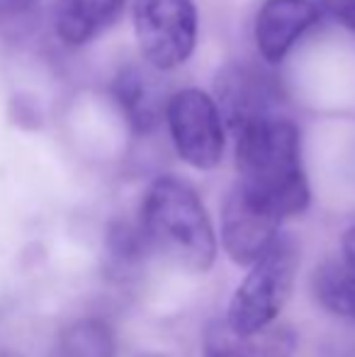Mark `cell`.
<instances>
[{
  "instance_id": "1",
  "label": "cell",
  "mask_w": 355,
  "mask_h": 357,
  "mask_svg": "<svg viewBox=\"0 0 355 357\" xmlns=\"http://www.w3.org/2000/svg\"><path fill=\"white\" fill-rule=\"evenodd\" d=\"M239 188L280 219L302 214L309 185L299 153V132L287 117L258 119L236 132Z\"/></svg>"
},
{
  "instance_id": "12",
  "label": "cell",
  "mask_w": 355,
  "mask_h": 357,
  "mask_svg": "<svg viewBox=\"0 0 355 357\" xmlns=\"http://www.w3.org/2000/svg\"><path fill=\"white\" fill-rule=\"evenodd\" d=\"M114 98L122 107L127 122L137 132H149L158 122V98L153 93L151 83L139 68H124L114 78Z\"/></svg>"
},
{
  "instance_id": "2",
  "label": "cell",
  "mask_w": 355,
  "mask_h": 357,
  "mask_svg": "<svg viewBox=\"0 0 355 357\" xmlns=\"http://www.w3.org/2000/svg\"><path fill=\"white\" fill-rule=\"evenodd\" d=\"M139 231L151 253L185 273H207L217 255V238L202 199L185 180L163 175L149 188L139 214Z\"/></svg>"
},
{
  "instance_id": "9",
  "label": "cell",
  "mask_w": 355,
  "mask_h": 357,
  "mask_svg": "<svg viewBox=\"0 0 355 357\" xmlns=\"http://www.w3.org/2000/svg\"><path fill=\"white\" fill-rule=\"evenodd\" d=\"M297 335L287 326H266L253 333H236L217 321L204 333V357H292Z\"/></svg>"
},
{
  "instance_id": "10",
  "label": "cell",
  "mask_w": 355,
  "mask_h": 357,
  "mask_svg": "<svg viewBox=\"0 0 355 357\" xmlns=\"http://www.w3.org/2000/svg\"><path fill=\"white\" fill-rule=\"evenodd\" d=\"M127 0H59L56 3V34L71 47H81L107 29Z\"/></svg>"
},
{
  "instance_id": "13",
  "label": "cell",
  "mask_w": 355,
  "mask_h": 357,
  "mask_svg": "<svg viewBox=\"0 0 355 357\" xmlns=\"http://www.w3.org/2000/svg\"><path fill=\"white\" fill-rule=\"evenodd\" d=\"M52 357H117V340L105 321L81 319L61 328Z\"/></svg>"
},
{
  "instance_id": "5",
  "label": "cell",
  "mask_w": 355,
  "mask_h": 357,
  "mask_svg": "<svg viewBox=\"0 0 355 357\" xmlns=\"http://www.w3.org/2000/svg\"><path fill=\"white\" fill-rule=\"evenodd\" d=\"M166 122L178 155L197 170H212L224 153L219 107L197 88L180 90L166 102Z\"/></svg>"
},
{
  "instance_id": "7",
  "label": "cell",
  "mask_w": 355,
  "mask_h": 357,
  "mask_svg": "<svg viewBox=\"0 0 355 357\" xmlns=\"http://www.w3.org/2000/svg\"><path fill=\"white\" fill-rule=\"evenodd\" d=\"M280 216L248 197L241 188L229 192L222 209V243L236 265H251L280 236Z\"/></svg>"
},
{
  "instance_id": "18",
  "label": "cell",
  "mask_w": 355,
  "mask_h": 357,
  "mask_svg": "<svg viewBox=\"0 0 355 357\" xmlns=\"http://www.w3.org/2000/svg\"><path fill=\"white\" fill-rule=\"evenodd\" d=\"M139 357H163V355H156V353H149V355H139Z\"/></svg>"
},
{
  "instance_id": "17",
  "label": "cell",
  "mask_w": 355,
  "mask_h": 357,
  "mask_svg": "<svg viewBox=\"0 0 355 357\" xmlns=\"http://www.w3.org/2000/svg\"><path fill=\"white\" fill-rule=\"evenodd\" d=\"M0 357H17L15 353H8V350H0Z\"/></svg>"
},
{
  "instance_id": "14",
  "label": "cell",
  "mask_w": 355,
  "mask_h": 357,
  "mask_svg": "<svg viewBox=\"0 0 355 357\" xmlns=\"http://www.w3.org/2000/svg\"><path fill=\"white\" fill-rule=\"evenodd\" d=\"M317 8L355 34V0H317Z\"/></svg>"
},
{
  "instance_id": "4",
  "label": "cell",
  "mask_w": 355,
  "mask_h": 357,
  "mask_svg": "<svg viewBox=\"0 0 355 357\" xmlns=\"http://www.w3.org/2000/svg\"><path fill=\"white\" fill-rule=\"evenodd\" d=\"M134 32L142 56L156 71H171L190 59L197 39L192 0H137Z\"/></svg>"
},
{
  "instance_id": "11",
  "label": "cell",
  "mask_w": 355,
  "mask_h": 357,
  "mask_svg": "<svg viewBox=\"0 0 355 357\" xmlns=\"http://www.w3.org/2000/svg\"><path fill=\"white\" fill-rule=\"evenodd\" d=\"M312 291L326 311L355 321V263L346 255L326 260L314 270Z\"/></svg>"
},
{
  "instance_id": "8",
  "label": "cell",
  "mask_w": 355,
  "mask_h": 357,
  "mask_svg": "<svg viewBox=\"0 0 355 357\" xmlns=\"http://www.w3.org/2000/svg\"><path fill=\"white\" fill-rule=\"evenodd\" d=\"M314 0H266L256 17V44L268 63H280L297 39L317 22Z\"/></svg>"
},
{
  "instance_id": "3",
  "label": "cell",
  "mask_w": 355,
  "mask_h": 357,
  "mask_svg": "<svg viewBox=\"0 0 355 357\" xmlns=\"http://www.w3.org/2000/svg\"><path fill=\"white\" fill-rule=\"evenodd\" d=\"M299 270V248L280 234L251 263L246 280L229 301L227 324L236 333H253L273 324L292 294Z\"/></svg>"
},
{
  "instance_id": "15",
  "label": "cell",
  "mask_w": 355,
  "mask_h": 357,
  "mask_svg": "<svg viewBox=\"0 0 355 357\" xmlns=\"http://www.w3.org/2000/svg\"><path fill=\"white\" fill-rule=\"evenodd\" d=\"M34 0H0V17H15L32 8Z\"/></svg>"
},
{
  "instance_id": "6",
  "label": "cell",
  "mask_w": 355,
  "mask_h": 357,
  "mask_svg": "<svg viewBox=\"0 0 355 357\" xmlns=\"http://www.w3.org/2000/svg\"><path fill=\"white\" fill-rule=\"evenodd\" d=\"M219 114L234 132L258 119L280 114V90L266 71L248 63H232L217 78Z\"/></svg>"
},
{
  "instance_id": "16",
  "label": "cell",
  "mask_w": 355,
  "mask_h": 357,
  "mask_svg": "<svg viewBox=\"0 0 355 357\" xmlns=\"http://www.w3.org/2000/svg\"><path fill=\"white\" fill-rule=\"evenodd\" d=\"M343 255L355 263V224L346 231V236H343Z\"/></svg>"
}]
</instances>
